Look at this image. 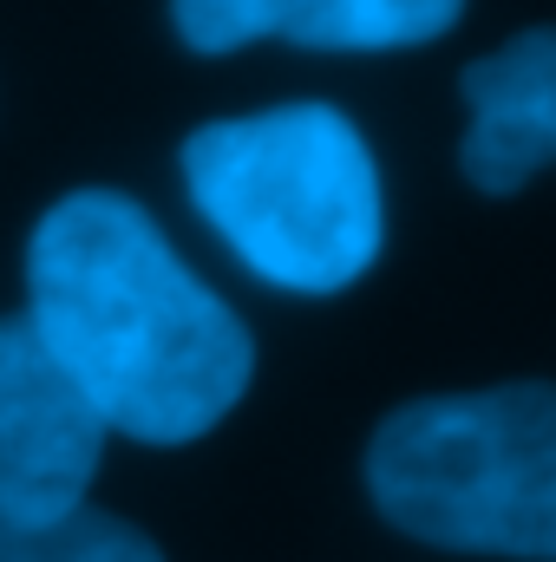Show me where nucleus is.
Wrapping results in <instances>:
<instances>
[{"label": "nucleus", "instance_id": "6", "mask_svg": "<svg viewBox=\"0 0 556 562\" xmlns=\"http://www.w3.org/2000/svg\"><path fill=\"white\" fill-rule=\"evenodd\" d=\"M465 177L485 196L524 190L544 164H556V26H531L498 53L465 66Z\"/></svg>", "mask_w": 556, "mask_h": 562}, {"label": "nucleus", "instance_id": "5", "mask_svg": "<svg viewBox=\"0 0 556 562\" xmlns=\"http://www.w3.org/2000/svg\"><path fill=\"white\" fill-rule=\"evenodd\" d=\"M465 0H170L184 46L236 53L256 40H288L314 53H393L452 33Z\"/></svg>", "mask_w": 556, "mask_h": 562}, {"label": "nucleus", "instance_id": "3", "mask_svg": "<svg viewBox=\"0 0 556 562\" xmlns=\"http://www.w3.org/2000/svg\"><path fill=\"white\" fill-rule=\"evenodd\" d=\"M367 491L419 543L556 562V386L524 380L387 413Z\"/></svg>", "mask_w": 556, "mask_h": 562}, {"label": "nucleus", "instance_id": "2", "mask_svg": "<svg viewBox=\"0 0 556 562\" xmlns=\"http://www.w3.org/2000/svg\"><path fill=\"white\" fill-rule=\"evenodd\" d=\"M184 183L203 223L288 294H334L380 256V164L341 105L288 99L184 138Z\"/></svg>", "mask_w": 556, "mask_h": 562}, {"label": "nucleus", "instance_id": "4", "mask_svg": "<svg viewBox=\"0 0 556 562\" xmlns=\"http://www.w3.org/2000/svg\"><path fill=\"white\" fill-rule=\"evenodd\" d=\"M105 458V419L79 380L46 353L26 314L0 321V510L26 524H59L86 510Z\"/></svg>", "mask_w": 556, "mask_h": 562}, {"label": "nucleus", "instance_id": "7", "mask_svg": "<svg viewBox=\"0 0 556 562\" xmlns=\"http://www.w3.org/2000/svg\"><path fill=\"white\" fill-rule=\"evenodd\" d=\"M0 562H164L157 543L112 510H73L59 524H26L0 510Z\"/></svg>", "mask_w": 556, "mask_h": 562}, {"label": "nucleus", "instance_id": "1", "mask_svg": "<svg viewBox=\"0 0 556 562\" xmlns=\"http://www.w3.org/2000/svg\"><path fill=\"white\" fill-rule=\"evenodd\" d=\"M26 327L79 380L105 431L190 445L256 373L236 307L184 269L144 203L119 190L59 196L26 243Z\"/></svg>", "mask_w": 556, "mask_h": 562}]
</instances>
